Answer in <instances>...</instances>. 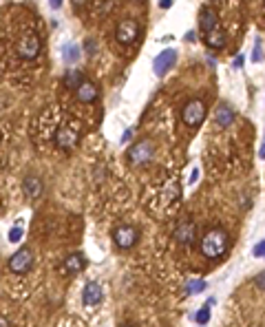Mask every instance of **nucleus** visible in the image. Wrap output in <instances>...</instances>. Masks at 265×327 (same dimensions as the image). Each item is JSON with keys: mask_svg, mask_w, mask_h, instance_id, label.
Masks as SVG:
<instances>
[{"mask_svg": "<svg viewBox=\"0 0 265 327\" xmlns=\"http://www.w3.org/2000/svg\"><path fill=\"white\" fill-rule=\"evenodd\" d=\"M228 245H230L228 232L221 230V228H215V230H210L208 235H203L199 248H201V255L203 257L219 259V257H223L225 252H228Z\"/></svg>", "mask_w": 265, "mask_h": 327, "instance_id": "nucleus-1", "label": "nucleus"}, {"mask_svg": "<svg viewBox=\"0 0 265 327\" xmlns=\"http://www.w3.org/2000/svg\"><path fill=\"white\" fill-rule=\"evenodd\" d=\"M203 117H205V104L201 102V99H190V102L183 106V111H181L183 124L186 126H192V129L201 124Z\"/></svg>", "mask_w": 265, "mask_h": 327, "instance_id": "nucleus-2", "label": "nucleus"}, {"mask_svg": "<svg viewBox=\"0 0 265 327\" xmlns=\"http://www.w3.org/2000/svg\"><path fill=\"white\" fill-rule=\"evenodd\" d=\"M137 237H139L137 228H132V225H117V228L113 230V241L122 250L132 248V245L137 243Z\"/></svg>", "mask_w": 265, "mask_h": 327, "instance_id": "nucleus-3", "label": "nucleus"}, {"mask_svg": "<svg viewBox=\"0 0 265 327\" xmlns=\"http://www.w3.org/2000/svg\"><path fill=\"white\" fill-rule=\"evenodd\" d=\"M152 153H155V146H152L148 139H144V142H137L132 148L128 150V162L132 166H142L146 162H150L152 159Z\"/></svg>", "mask_w": 265, "mask_h": 327, "instance_id": "nucleus-4", "label": "nucleus"}, {"mask_svg": "<svg viewBox=\"0 0 265 327\" xmlns=\"http://www.w3.org/2000/svg\"><path fill=\"white\" fill-rule=\"evenodd\" d=\"M175 62H177V51L175 49H166V51L159 53L155 60H152V71H155L157 78H164L166 73L175 66Z\"/></svg>", "mask_w": 265, "mask_h": 327, "instance_id": "nucleus-5", "label": "nucleus"}, {"mask_svg": "<svg viewBox=\"0 0 265 327\" xmlns=\"http://www.w3.org/2000/svg\"><path fill=\"white\" fill-rule=\"evenodd\" d=\"M137 36H139V24L135 20H122L115 29V38H117V42H122V44L135 42Z\"/></svg>", "mask_w": 265, "mask_h": 327, "instance_id": "nucleus-6", "label": "nucleus"}, {"mask_svg": "<svg viewBox=\"0 0 265 327\" xmlns=\"http://www.w3.org/2000/svg\"><path fill=\"white\" fill-rule=\"evenodd\" d=\"M31 265H33V255H31V250H26V248L18 250L16 255L9 259V270L16 272V274H24V272H29Z\"/></svg>", "mask_w": 265, "mask_h": 327, "instance_id": "nucleus-7", "label": "nucleus"}, {"mask_svg": "<svg viewBox=\"0 0 265 327\" xmlns=\"http://www.w3.org/2000/svg\"><path fill=\"white\" fill-rule=\"evenodd\" d=\"M40 53V38L38 36H26L18 42V56L24 60H33Z\"/></svg>", "mask_w": 265, "mask_h": 327, "instance_id": "nucleus-8", "label": "nucleus"}, {"mask_svg": "<svg viewBox=\"0 0 265 327\" xmlns=\"http://www.w3.org/2000/svg\"><path fill=\"white\" fill-rule=\"evenodd\" d=\"M86 268V259L80 252H73V255L66 257V261L62 263V272L64 274H80Z\"/></svg>", "mask_w": 265, "mask_h": 327, "instance_id": "nucleus-9", "label": "nucleus"}, {"mask_svg": "<svg viewBox=\"0 0 265 327\" xmlns=\"http://www.w3.org/2000/svg\"><path fill=\"white\" fill-rule=\"evenodd\" d=\"M75 142H77V131L71 129V126H64V129H60L56 133V144L60 146V148L69 150V148L75 146Z\"/></svg>", "mask_w": 265, "mask_h": 327, "instance_id": "nucleus-10", "label": "nucleus"}, {"mask_svg": "<svg viewBox=\"0 0 265 327\" xmlns=\"http://www.w3.org/2000/svg\"><path fill=\"white\" fill-rule=\"evenodd\" d=\"M215 27H219V16L215 9H210V7H205V9H201V16H199V29H201L205 36L215 29Z\"/></svg>", "mask_w": 265, "mask_h": 327, "instance_id": "nucleus-11", "label": "nucleus"}, {"mask_svg": "<svg viewBox=\"0 0 265 327\" xmlns=\"http://www.w3.org/2000/svg\"><path fill=\"white\" fill-rule=\"evenodd\" d=\"M215 119H217V124L221 126V129H228V126L236 119V113H234V109H232L230 104H219L217 111H215Z\"/></svg>", "mask_w": 265, "mask_h": 327, "instance_id": "nucleus-12", "label": "nucleus"}, {"mask_svg": "<svg viewBox=\"0 0 265 327\" xmlns=\"http://www.w3.org/2000/svg\"><path fill=\"white\" fill-rule=\"evenodd\" d=\"M82 301H84V305H97L99 301H102V288H99V283L91 281V283L84 285Z\"/></svg>", "mask_w": 265, "mask_h": 327, "instance_id": "nucleus-13", "label": "nucleus"}, {"mask_svg": "<svg viewBox=\"0 0 265 327\" xmlns=\"http://www.w3.org/2000/svg\"><path fill=\"white\" fill-rule=\"evenodd\" d=\"M175 239L183 245H190L192 241H195V225H192L190 221H181L175 230Z\"/></svg>", "mask_w": 265, "mask_h": 327, "instance_id": "nucleus-14", "label": "nucleus"}, {"mask_svg": "<svg viewBox=\"0 0 265 327\" xmlns=\"http://www.w3.org/2000/svg\"><path fill=\"white\" fill-rule=\"evenodd\" d=\"M86 82L84 80V73L80 71V69H69L64 73V84H66V89H80V86H82Z\"/></svg>", "mask_w": 265, "mask_h": 327, "instance_id": "nucleus-15", "label": "nucleus"}, {"mask_svg": "<svg viewBox=\"0 0 265 327\" xmlns=\"http://www.w3.org/2000/svg\"><path fill=\"white\" fill-rule=\"evenodd\" d=\"M75 95H77L80 102H95V99H97V86L93 84V82H84L77 89Z\"/></svg>", "mask_w": 265, "mask_h": 327, "instance_id": "nucleus-16", "label": "nucleus"}, {"mask_svg": "<svg viewBox=\"0 0 265 327\" xmlns=\"http://www.w3.org/2000/svg\"><path fill=\"white\" fill-rule=\"evenodd\" d=\"M205 42H208V46H212V49H223L225 46V33L221 27H215L208 36H205Z\"/></svg>", "mask_w": 265, "mask_h": 327, "instance_id": "nucleus-17", "label": "nucleus"}, {"mask_svg": "<svg viewBox=\"0 0 265 327\" xmlns=\"http://www.w3.org/2000/svg\"><path fill=\"white\" fill-rule=\"evenodd\" d=\"M22 188L26 192V197L36 199V197H40V192H42V182H40L38 177H26L24 184H22Z\"/></svg>", "mask_w": 265, "mask_h": 327, "instance_id": "nucleus-18", "label": "nucleus"}, {"mask_svg": "<svg viewBox=\"0 0 265 327\" xmlns=\"http://www.w3.org/2000/svg\"><path fill=\"white\" fill-rule=\"evenodd\" d=\"M77 58H80V46H75V44H64L62 46V60L64 62L73 64Z\"/></svg>", "mask_w": 265, "mask_h": 327, "instance_id": "nucleus-19", "label": "nucleus"}, {"mask_svg": "<svg viewBox=\"0 0 265 327\" xmlns=\"http://www.w3.org/2000/svg\"><path fill=\"white\" fill-rule=\"evenodd\" d=\"M208 288V283L203 281V279H192V281L186 285V294H197V292H203Z\"/></svg>", "mask_w": 265, "mask_h": 327, "instance_id": "nucleus-20", "label": "nucleus"}, {"mask_svg": "<svg viewBox=\"0 0 265 327\" xmlns=\"http://www.w3.org/2000/svg\"><path fill=\"white\" fill-rule=\"evenodd\" d=\"M195 321L201 323V325L208 323V321H210V308H201V310H199L197 314H195Z\"/></svg>", "mask_w": 265, "mask_h": 327, "instance_id": "nucleus-21", "label": "nucleus"}, {"mask_svg": "<svg viewBox=\"0 0 265 327\" xmlns=\"http://www.w3.org/2000/svg\"><path fill=\"white\" fill-rule=\"evenodd\" d=\"M20 239H22V228H20V225H16V228L9 230V241H11V243H18Z\"/></svg>", "mask_w": 265, "mask_h": 327, "instance_id": "nucleus-22", "label": "nucleus"}, {"mask_svg": "<svg viewBox=\"0 0 265 327\" xmlns=\"http://www.w3.org/2000/svg\"><path fill=\"white\" fill-rule=\"evenodd\" d=\"M252 60H254V62H261V60H263V53H261V40H256V46H254V53H252Z\"/></svg>", "mask_w": 265, "mask_h": 327, "instance_id": "nucleus-23", "label": "nucleus"}, {"mask_svg": "<svg viewBox=\"0 0 265 327\" xmlns=\"http://www.w3.org/2000/svg\"><path fill=\"white\" fill-rule=\"evenodd\" d=\"M252 255H254V257H265V239H263L261 243H256V245H254Z\"/></svg>", "mask_w": 265, "mask_h": 327, "instance_id": "nucleus-24", "label": "nucleus"}, {"mask_svg": "<svg viewBox=\"0 0 265 327\" xmlns=\"http://www.w3.org/2000/svg\"><path fill=\"white\" fill-rule=\"evenodd\" d=\"M84 49H86V53H89V56H93V53H95V40L93 38H89L84 42Z\"/></svg>", "mask_w": 265, "mask_h": 327, "instance_id": "nucleus-25", "label": "nucleus"}, {"mask_svg": "<svg viewBox=\"0 0 265 327\" xmlns=\"http://www.w3.org/2000/svg\"><path fill=\"white\" fill-rule=\"evenodd\" d=\"M243 62H245V58L241 56V53H238V56L234 58V62H232V64H234V66H236V69H241V66H243Z\"/></svg>", "mask_w": 265, "mask_h": 327, "instance_id": "nucleus-26", "label": "nucleus"}, {"mask_svg": "<svg viewBox=\"0 0 265 327\" xmlns=\"http://www.w3.org/2000/svg\"><path fill=\"white\" fill-rule=\"evenodd\" d=\"M130 135H132V129H126V131H124V135H122V142H128Z\"/></svg>", "mask_w": 265, "mask_h": 327, "instance_id": "nucleus-27", "label": "nucleus"}, {"mask_svg": "<svg viewBox=\"0 0 265 327\" xmlns=\"http://www.w3.org/2000/svg\"><path fill=\"white\" fill-rule=\"evenodd\" d=\"M197 179H199V170L195 168V170H192V175H190V184H195Z\"/></svg>", "mask_w": 265, "mask_h": 327, "instance_id": "nucleus-28", "label": "nucleus"}, {"mask_svg": "<svg viewBox=\"0 0 265 327\" xmlns=\"http://www.w3.org/2000/svg\"><path fill=\"white\" fill-rule=\"evenodd\" d=\"M0 327H9V321H7L3 314H0Z\"/></svg>", "mask_w": 265, "mask_h": 327, "instance_id": "nucleus-29", "label": "nucleus"}, {"mask_svg": "<svg viewBox=\"0 0 265 327\" xmlns=\"http://www.w3.org/2000/svg\"><path fill=\"white\" fill-rule=\"evenodd\" d=\"M159 7H162V9H170V7H172V3H170V0H168V3H166V0H164V3H159Z\"/></svg>", "mask_w": 265, "mask_h": 327, "instance_id": "nucleus-30", "label": "nucleus"}, {"mask_svg": "<svg viewBox=\"0 0 265 327\" xmlns=\"http://www.w3.org/2000/svg\"><path fill=\"white\" fill-rule=\"evenodd\" d=\"M258 285H261V288H265V272H263L261 276H258Z\"/></svg>", "mask_w": 265, "mask_h": 327, "instance_id": "nucleus-31", "label": "nucleus"}, {"mask_svg": "<svg viewBox=\"0 0 265 327\" xmlns=\"http://www.w3.org/2000/svg\"><path fill=\"white\" fill-rule=\"evenodd\" d=\"M258 157H261V159H265V144H263V148L258 150Z\"/></svg>", "mask_w": 265, "mask_h": 327, "instance_id": "nucleus-32", "label": "nucleus"}, {"mask_svg": "<svg viewBox=\"0 0 265 327\" xmlns=\"http://www.w3.org/2000/svg\"><path fill=\"white\" fill-rule=\"evenodd\" d=\"M122 327H135V325H122Z\"/></svg>", "mask_w": 265, "mask_h": 327, "instance_id": "nucleus-33", "label": "nucleus"}]
</instances>
